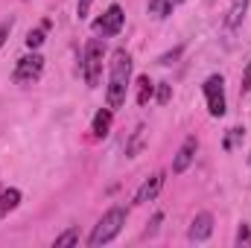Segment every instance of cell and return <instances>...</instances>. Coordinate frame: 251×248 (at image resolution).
I'll return each instance as SVG.
<instances>
[{
    "label": "cell",
    "instance_id": "2e32d148",
    "mask_svg": "<svg viewBox=\"0 0 251 248\" xmlns=\"http://www.w3.org/2000/svg\"><path fill=\"white\" fill-rule=\"evenodd\" d=\"M76 243H79V234H76V228L64 231L62 237H56V248H62V246H76Z\"/></svg>",
    "mask_w": 251,
    "mask_h": 248
},
{
    "label": "cell",
    "instance_id": "7c38bea8",
    "mask_svg": "<svg viewBox=\"0 0 251 248\" xmlns=\"http://www.w3.org/2000/svg\"><path fill=\"white\" fill-rule=\"evenodd\" d=\"M178 3H181V0H149V15L167 18V15H173V9H176Z\"/></svg>",
    "mask_w": 251,
    "mask_h": 248
},
{
    "label": "cell",
    "instance_id": "e0dca14e",
    "mask_svg": "<svg viewBox=\"0 0 251 248\" xmlns=\"http://www.w3.org/2000/svg\"><path fill=\"white\" fill-rule=\"evenodd\" d=\"M41 44H44V26H41V29H32V32L26 35V47L35 50V47H41Z\"/></svg>",
    "mask_w": 251,
    "mask_h": 248
},
{
    "label": "cell",
    "instance_id": "3957f363",
    "mask_svg": "<svg viewBox=\"0 0 251 248\" xmlns=\"http://www.w3.org/2000/svg\"><path fill=\"white\" fill-rule=\"evenodd\" d=\"M102 59H105V47L100 38H91L85 44V62H82V73H85V82L88 88H97L100 79H102Z\"/></svg>",
    "mask_w": 251,
    "mask_h": 248
},
{
    "label": "cell",
    "instance_id": "7402d4cb",
    "mask_svg": "<svg viewBox=\"0 0 251 248\" xmlns=\"http://www.w3.org/2000/svg\"><path fill=\"white\" fill-rule=\"evenodd\" d=\"M9 32H12V21H6V24H0V47L6 44V38H9Z\"/></svg>",
    "mask_w": 251,
    "mask_h": 248
},
{
    "label": "cell",
    "instance_id": "44dd1931",
    "mask_svg": "<svg viewBox=\"0 0 251 248\" xmlns=\"http://www.w3.org/2000/svg\"><path fill=\"white\" fill-rule=\"evenodd\" d=\"M91 3H94V0H79V3H76V15H79V21H82V18L88 15V9H91Z\"/></svg>",
    "mask_w": 251,
    "mask_h": 248
},
{
    "label": "cell",
    "instance_id": "603a6c76",
    "mask_svg": "<svg viewBox=\"0 0 251 248\" xmlns=\"http://www.w3.org/2000/svg\"><path fill=\"white\" fill-rule=\"evenodd\" d=\"M237 243L243 246V243H251V231H249V225H243L240 228V234H237Z\"/></svg>",
    "mask_w": 251,
    "mask_h": 248
},
{
    "label": "cell",
    "instance_id": "8fae6325",
    "mask_svg": "<svg viewBox=\"0 0 251 248\" xmlns=\"http://www.w3.org/2000/svg\"><path fill=\"white\" fill-rule=\"evenodd\" d=\"M111 108H102V111H97V117H94V137H105L108 134V128H111Z\"/></svg>",
    "mask_w": 251,
    "mask_h": 248
},
{
    "label": "cell",
    "instance_id": "cb8c5ba5",
    "mask_svg": "<svg viewBox=\"0 0 251 248\" xmlns=\"http://www.w3.org/2000/svg\"><path fill=\"white\" fill-rule=\"evenodd\" d=\"M249 91H251V62L246 67V73H243V94H249Z\"/></svg>",
    "mask_w": 251,
    "mask_h": 248
},
{
    "label": "cell",
    "instance_id": "ac0fdd59",
    "mask_svg": "<svg viewBox=\"0 0 251 248\" xmlns=\"http://www.w3.org/2000/svg\"><path fill=\"white\" fill-rule=\"evenodd\" d=\"M155 97H158V102H161V105H167V102H170V97H173V88H170L167 82H158V91H155Z\"/></svg>",
    "mask_w": 251,
    "mask_h": 248
},
{
    "label": "cell",
    "instance_id": "277c9868",
    "mask_svg": "<svg viewBox=\"0 0 251 248\" xmlns=\"http://www.w3.org/2000/svg\"><path fill=\"white\" fill-rule=\"evenodd\" d=\"M204 99H207L210 117H222L225 114V82H222L219 73L204 79Z\"/></svg>",
    "mask_w": 251,
    "mask_h": 248
},
{
    "label": "cell",
    "instance_id": "52a82bcc",
    "mask_svg": "<svg viewBox=\"0 0 251 248\" xmlns=\"http://www.w3.org/2000/svg\"><path fill=\"white\" fill-rule=\"evenodd\" d=\"M196 149H199V140H196V137H187V140L181 143V149L176 152V161H173V173H176V175H181L190 164H193Z\"/></svg>",
    "mask_w": 251,
    "mask_h": 248
},
{
    "label": "cell",
    "instance_id": "4fadbf2b",
    "mask_svg": "<svg viewBox=\"0 0 251 248\" xmlns=\"http://www.w3.org/2000/svg\"><path fill=\"white\" fill-rule=\"evenodd\" d=\"M152 94H155V85L149 82V76H140L137 79V105H149Z\"/></svg>",
    "mask_w": 251,
    "mask_h": 248
},
{
    "label": "cell",
    "instance_id": "5bb4252c",
    "mask_svg": "<svg viewBox=\"0 0 251 248\" xmlns=\"http://www.w3.org/2000/svg\"><path fill=\"white\" fill-rule=\"evenodd\" d=\"M18 204H21V190H15V187L3 190V196H0V210L9 213V210H15Z\"/></svg>",
    "mask_w": 251,
    "mask_h": 248
},
{
    "label": "cell",
    "instance_id": "d4e9b609",
    "mask_svg": "<svg viewBox=\"0 0 251 248\" xmlns=\"http://www.w3.org/2000/svg\"><path fill=\"white\" fill-rule=\"evenodd\" d=\"M161 222H164V216H161V213H155V216H152V228H149V231H152V234H155V231H158V225H161Z\"/></svg>",
    "mask_w": 251,
    "mask_h": 248
},
{
    "label": "cell",
    "instance_id": "8992f818",
    "mask_svg": "<svg viewBox=\"0 0 251 248\" xmlns=\"http://www.w3.org/2000/svg\"><path fill=\"white\" fill-rule=\"evenodd\" d=\"M123 21H126V12L123 6H117V3H111L108 9H105V15L94 24V29L100 32V35H117L120 29H123Z\"/></svg>",
    "mask_w": 251,
    "mask_h": 248
},
{
    "label": "cell",
    "instance_id": "30bf717a",
    "mask_svg": "<svg viewBox=\"0 0 251 248\" xmlns=\"http://www.w3.org/2000/svg\"><path fill=\"white\" fill-rule=\"evenodd\" d=\"M246 12H249V0H234L231 3V9H228V18H225V24L234 29V26H240L243 24V18H246Z\"/></svg>",
    "mask_w": 251,
    "mask_h": 248
},
{
    "label": "cell",
    "instance_id": "9c48e42d",
    "mask_svg": "<svg viewBox=\"0 0 251 248\" xmlns=\"http://www.w3.org/2000/svg\"><path fill=\"white\" fill-rule=\"evenodd\" d=\"M161 187H164V173H155L152 178H146V181L140 184V190L134 193V201H137V204H146V201H152V198L161 193Z\"/></svg>",
    "mask_w": 251,
    "mask_h": 248
},
{
    "label": "cell",
    "instance_id": "5b68a950",
    "mask_svg": "<svg viewBox=\"0 0 251 248\" xmlns=\"http://www.w3.org/2000/svg\"><path fill=\"white\" fill-rule=\"evenodd\" d=\"M41 70H44V59L38 53L24 56V59H18V64H15V82L18 85H32L41 76Z\"/></svg>",
    "mask_w": 251,
    "mask_h": 248
},
{
    "label": "cell",
    "instance_id": "d6986e66",
    "mask_svg": "<svg viewBox=\"0 0 251 248\" xmlns=\"http://www.w3.org/2000/svg\"><path fill=\"white\" fill-rule=\"evenodd\" d=\"M237 140H243V128H231L222 146H225V149H234V143H237Z\"/></svg>",
    "mask_w": 251,
    "mask_h": 248
},
{
    "label": "cell",
    "instance_id": "484cf974",
    "mask_svg": "<svg viewBox=\"0 0 251 248\" xmlns=\"http://www.w3.org/2000/svg\"><path fill=\"white\" fill-rule=\"evenodd\" d=\"M249 161H251V158H249Z\"/></svg>",
    "mask_w": 251,
    "mask_h": 248
},
{
    "label": "cell",
    "instance_id": "6da1fadb",
    "mask_svg": "<svg viewBox=\"0 0 251 248\" xmlns=\"http://www.w3.org/2000/svg\"><path fill=\"white\" fill-rule=\"evenodd\" d=\"M128 76H131V56L126 50H114V56H111V73H108V108L111 111H117V108L126 105Z\"/></svg>",
    "mask_w": 251,
    "mask_h": 248
},
{
    "label": "cell",
    "instance_id": "9a60e30c",
    "mask_svg": "<svg viewBox=\"0 0 251 248\" xmlns=\"http://www.w3.org/2000/svg\"><path fill=\"white\" fill-rule=\"evenodd\" d=\"M143 125H137V131H134V137H131V143L126 146V155H137V149H140V143H143Z\"/></svg>",
    "mask_w": 251,
    "mask_h": 248
},
{
    "label": "cell",
    "instance_id": "7a4b0ae2",
    "mask_svg": "<svg viewBox=\"0 0 251 248\" xmlns=\"http://www.w3.org/2000/svg\"><path fill=\"white\" fill-rule=\"evenodd\" d=\"M123 225H126V210H123V207H111V210L97 222V228L91 231L88 246L100 248V246H105V243H111V240L123 231Z\"/></svg>",
    "mask_w": 251,
    "mask_h": 248
},
{
    "label": "cell",
    "instance_id": "ba28073f",
    "mask_svg": "<svg viewBox=\"0 0 251 248\" xmlns=\"http://www.w3.org/2000/svg\"><path fill=\"white\" fill-rule=\"evenodd\" d=\"M210 234H213V216H210V213H199V216L193 219V225H190L187 237L193 243H204Z\"/></svg>",
    "mask_w": 251,
    "mask_h": 248
},
{
    "label": "cell",
    "instance_id": "ffe728a7",
    "mask_svg": "<svg viewBox=\"0 0 251 248\" xmlns=\"http://www.w3.org/2000/svg\"><path fill=\"white\" fill-rule=\"evenodd\" d=\"M181 53H184V47H176V50H170V53H164V56H161L158 62H161V64H173L176 59H178V56H181Z\"/></svg>",
    "mask_w": 251,
    "mask_h": 248
}]
</instances>
